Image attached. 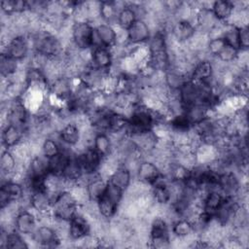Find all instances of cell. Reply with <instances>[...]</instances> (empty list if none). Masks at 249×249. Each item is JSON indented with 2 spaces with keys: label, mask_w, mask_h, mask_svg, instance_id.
I'll return each instance as SVG.
<instances>
[{
  "label": "cell",
  "mask_w": 249,
  "mask_h": 249,
  "mask_svg": "<svg viewBox=\"0 0 249 249\" xmlns=\"http://www.w3.org/2000/svg\"><path fill=\"white\" fill-rule=\"evenodd\" d=\"M78 201L70 191H61L53 197L52 212L55 219L69 222L77 213Z\"/></svg>",
  "instance_id": "cell-1"
},
{
  "label": "cell",
  "mask_w": 249,
  "mask_h": 249,
  "mask_svg": "<svg viewBox=\"0 0 249 249\" xmlns=\"http://www.w3.org/2000/svg\"><path fill=\"white\" fill-rule=\"evenodd\" d=\"M156 118L154 112L147 109L145 106L133 109L131 115L127 118L126 131L131 135H137L152 131L155 126Z\"/></svg>",
  "instance_id": "cell-2"
},
{
  "label": "cell",
  "mask_w": 249,
  "mask_h": 249,
  "mask_svg": "<svg viewBox=\"0 0 249 249\" xmlns=\"http://www.w3.org/2000/svg\"><path fill=\"white\" fill-rule=\"evenodd\" d=\"M123 191L108 182L106 192L96 202L97 209L102 217L110 219L115 216L119 204L123 198Z\"/></svg>",
  "instance_id": "cell-3"
},
{
  "label": "cell",
  "mask_w": 249,
  "mask_h": 249,
  "mask_svg": "<svg viewBox=\"0 0 249 249\" xmlns=\"http://www.w3.org/2000/svg\"><path fill=\"white\" fill-rule=\"evenodd\" d=\"M72 40L78 49L89 50L94 47L95 30L87 20L76 21L72 27Z\"/></svg>",
  "instance_id": "cell-4"
},
{
  "label": "cell",
  "mask_w": 249,
  "mask_h": 249,
  "mask_svg": "<svg viewBox=\"0 0 249 249\" xmlns=\"http://www.w3.org/2000/svg\"><path fill=\"white\" fill-rule=\"evenodd\" d=\"M34 46L37 53L43 54L50 59L57 57L62 51L58 39L47 31L37 34L34 39Z\"/></svg>",
  "instance_id": "cell-5"
},
{
  "label": "cell",
  "mask_w": 249,
  "mask_h": 249,
  "mask_svg": "<svg viewBox=\"0 0 249 249\" xmlns=\"http://www.w3.org/2000/svg\"><path fill=\"white\" fill-rule=\"evenodd\" d=\"M169 230L163 218L157 217L153 220L150 230V242L154 248H165L169 246Z\"/></svg>",
  "instance_id": "cell-6"
},
{
  "label": "cell",
  "mask_w": 249,
  "mask_h": 249,
  "mask_svg": "<svg viewBox=\"0 0 249 249\" xmlns=\"http://www.w3.org/2000/svg\"><path fill=\"white\" fill-rule=\"evenodd\" d=\"M82 171L86 175H91L101 166L103 157L92 147L86 149L76 157Z\"/></svg>",
  "instance_id": "cell-7"
},
{
  "label": "cell",
  "mask_w": 249,
  "mask_h": 249,
  "mask_svg": "<svg viewBox=\"0 0 249 249\" xmlns=\"http://www.w3.org/2000/svg\"><path fill=\"white\" fill-rule=\"evenodd\" d=\"M91 65L93 68L106 72L113 63V54L108 48L102 46H95L91 48Z\"/></svg>",
  "instance_id": "cell-8"
},
{
  "label": "cell",
  "mask_w": 249,
  "mask_h": 249,
  "mask_svg": "<svg viewBox=\"0 0 249 249\" xmlns=\"http://www.w3.org/2000/svg\"><path fill=\"white\" fill-rule=\"evenodd\" d=\"M23 196V188L16 182H6L0 189V207L4 209L11 202L18 201Z\"/></svg>",
  "instance_id": "cell-9"
},
{
  "label": "cell",
  "mask_w": 249,
  "mask_h": 249,
  "mask_svg": "<svg viewBox=\"0 0 249 249\" xmlns=\"http://www.w3.org/2000/svg\"><path fill=\"white\" fill-rule=\"evenodd\" d=\"M68 224V234L73 240H80L89 236L90 225L83 215L77 213Z\"/></svg>",
  "instance_id": "cell-10"
},
{
  "label": "cell",
  "mask_w": 249,
  "mask_h": 249,
  "mask_svg": "<svg viewBox=\"0 0 249 249\" xmlns=\"http://www.w3.org/2000/svg\"><path fill=\"white\" fill-rule=\"evenodd\" d=\"M162 176L157 164L149 160H143L138 164L137 178L143 184L153 185Z\"/></svg>",
  "instance_id": "cell-11"
},
{
  "label": "cell",
  "mask_w": 249,
  "mask_h": 249,
  "mask_svg": "<svg viewBox=\"0 0 249 249\" xmlns=\"http://www.w3.org/2000/svg\"><path fill=\"white\" fill-rule=\"evenodd\" d=\"M32 236L37 243L44 247H56L60 242L57 232L47 225L36 228Z\"/></svg>",
  "instance_id": "cell-12"
},
{
  "label": "cell",
  "mask_w": 249,
  "mask_h": 249,
  "mask_svg": "<svg viewBox=\"0 0 249 249\" xmlns=\"http://www.w3.org/2000/svg\"><path fill=\"white\" fill-rule=\"evenodd\" d=\"M95 46H102L105 48H111L117 43V31L108 23H101L95 28Z\"/></svg>",
  "instance_id": "cell-13"
},
{
  "label": "cell",
  "mask_w": 249,
  "mask_h": 249,
  "mask_svg": "<svg viewBox=\"0 0 249 249\" xmlns=\"http://www.w3.org/2000/svg\"><path fill=\"white\" fill-rule=\"evenodd\" d=\"M126 33L127 40L131 44H142L151 38L150 28L142 18H137L126 30Z\"/></svg>",
  "instance_id": "cell-14"
},
{
  "label": "cell",
  "mask_w": 249,
  "mask_h": 249,
  "mask_svg": "<svg viewBox=\"0 0 249 249\" xmlns=\"http://www.w3.org/2000/svg\"><path fill=\"white\" fill-rule=\"evenodd\" d=\"M240 189V184L233 172L228 171L220 173L218 182V191L225 196H235Z\"/></svg>",
  "instance_id": "cell-15"
},
{
  "label": "cell",
  "mask_w": 249,
  "mask_h": 249,
  "mask_svg": "<svg viewBox=\"0 0 249 249\" xmlns=\"http://www.w3.org/2000/svg\"><path fill=\"white\" fill-rule=\"evenodd\" d=\"M7 120L10 124L23 129L27 122V108L23 102L16 100L7 112Z\"/></svg>",
  "instance_id": "cell-16"
},
{
  "label": "cell",
  "mask_w": 249,
  "mask_h": 249,
  "mask_svg": "<svg viewBox=\"0 0 249 249\" xmlns=\"http://www.w3.org/2000/svg\"><path fill=\"white\" fill-rule=\"evenodd\" d=\"M213 78V66L210 61L202 60L199 61L192 73V81L196 84L212 87Z\"/></svg>",
  "instance_id": "cell-17"
},
{
  "label": "cell",
  "mask_w": 249,
  "mask_h": 249,
  "mask_svg": "<svg viewBox=\"0 0 249 249\" xmlns=\"http://www.w3.org/2000/svg\"><path fill=\"white\" fill-rule=\"evenodd\" d=\"M27 53L28 42L23 36L18 35L8 42L5 53L16 60H20L26 56Z\"/></svg>",
  "instance_id": "cell-18"
},
{
  "label": "cell",
  "mask_w": 249,
  "mask_h": 249,
  "mask_svg": "<svg viewBox=\"0 0 249 249\" xmlns=\"http://www.w3.org/2000/svg\"><path fill=\"white\" fill-rule=\"evenodd\" d=\"M15 227L19 233H33L36 230V219L31 212L27 210H21L17 214L15 218Z\"/></svg>",
  "instance_id": "cell-19"
},
{
  "label": "cell",
  "mask_w": 249,
  "mask_h": 249,
  "mask_svg": "<svg viewBox=\"0 0 249 249\" xmlns=\"http://www.w3.org/2000/svg\"><path fill=\"white\" fill-rule=\"evenodd\" d=\"M70 158L71 156L60 151L57 155L48 159L49 176L60 178L63 175V172L70 160Z\"/></svg>",
  "instance_id": "cell-20"
},
{
  "label": "cell",
  "mask_w": 249,
  "mask_h": 249,
  "mask_svg": "<svg viewBox=\"0 0 249 249\" xmlns=\"http://www.w3.org/2000/svg\"><path fill=\"white\" fill-rule=\"evenodd\" d=\"M151 196L153 200L159 204H166L170 201L172 196L171 189L167 182L162 179V176L152 185Z\"/></svg>",
  "instance_id": "cell-21"
},
{
  "label": "cell",
  "mask_w": 249,
  "mask_h": 249,
  "mask_svg": "<svg viewBox=\"0 0 249 249\" xmlns=\"http://www.w3.org/2000/svg\"><path fill=\"white\" fill-rule=\"evenodd\" d=\"M29 201L32 208L41 214H45L52 209L53 197L51 196L49 191L33 192L30 196Z\"/></svg>",
  "instance_id": "cell-22"
},
{
  "label": "cell",
  "mask_w": 249,
  "mask_h": 249,
  "mask_svg": "<svg viewBox=\"0 0 249 249\" xmlns=\"http://www.w3.org/2000/svg\"><path fill=\"white\" fill-rule=\"evenodd\" d=\"M107 185L108 182H106L101 176H95L90 179L86 186L89 200L97 202L106 192Z\"/></svg>",
  "instance_id": "cell-23"
},
{
  "label": "cell",
  "mask_w": 249,
  "mask_h": 249,
  "mask_svg": "<svg viewBox=\"0 0 249 249\" xmlns=\"http://www.w3.org/2000/svg\"><path fill=\"white\" fill-rule=\"evenodd\" d=\"M131 174L130 170L125 166L117 167L109 177V183L124 192L130 185Z\"/></svg>",
  "instance_id": "cell-24"
},
{
  "label": "cell",
  "mask_w": 249,
  "mask_h": 249,
  "mask_svg": "<svg viewBox=\"0 0 249 249\" xmlns=\"http://www.w3.org/2000/svg\"><path fill=\"white\" fill-rule=\"evenodd\" d=\"M174 38L178 42H186L192 39L196 34V27L188 19H180L175 23L172 29Z\"/></svg>",
  "instance_id": "cell-25"
},
{
  "label": "cell",
  "mask_w": 249,
  "mask_h": 249,
  "mask_svg": "<svg viewBox=\"0 0 249 249\" xmlns=\"http://www.w3.org/2000/svg\"><path fill=\"white\" fill-rule=\"evenodd\" d=\"M224 198L225 196H223L218 190L207 191L206 195L202 198V210L214 216L221 206Z\"/></svg>",
  "instance_id": "cell-26"
},
{
  "label": "cell",
  "mask_w": 249,
  "mask_h": 249,
  "mask_svg": "<svg viewBox=\"0 0 249 249\" xmlns=\"http://www.w3.org/2000/svg\"><path fill=\"white\" fill-rule=\"evenodd\" d=\"M23 129L8 124L2 132V142L7 148L15 147L21 141Z\"/></svg>",
  "instance_id": "cell-27"
},
{
  "label": "cell",
  "mask_w": 249,
  "mask_h": 249,
  "mask_svg": "<svg viewBox=\"0 0 249 249\" xmlns=\"http://www.w3.org/2000/svg\"><path fill=\"white\" fill-rule=\"evenodd\" d=\"M234 5L231 1L218 0L212 3L211 11L218 20L229 19L233 13Z\"/></svg>",
  "instance_id": "cell-28"
},
{
  "label": "cell",
  "mask_w": 249,
  "mask_h": 249,
  "mask_svg": "<svg viewBox=\"0 0 249 249\" xmlns=\"http://www.w3.org/2000/svg\"><path fill=\"white\" fill-rule=\"evenodd\" d=\"M217 21L219 20L209 8H201L196 15V22L203 31H213L217 27Z\"/></svg>",
  "instance_id": "cell-29"
},
{
  "label": "cell",
  "mask_w": 249,
  "mask_h": 249,
  "mask_svg": "<svg viewBox=\"0 0 249 249\" xmlns=\"http://www.w3.org/2000/svg\"><path fill=\"white\" fill-rule=\"evenodd\" d=\"M59 136L64 144L74 146L80 141L81 133L79 127L76 124H67L60 129Z\"/></svg>",
  "instance_id": "cell-30"
},
{
  "label": "cell",
  "mask_w": 249,
  "mask_h": 249,
  "mask_svg": "<svg viewBox=\"0 0 249 249\" xmlns=\"http://www.w3.org/2000/svg\"><path fill=\"white\" fill-rule=\"evenodd\" d=\"M29 174L28 176H40L48 177L49 168H48V159L46 157H34L28 166Z\"/></svg>",
  "instance_id": "cell-31"
},
{
  "label": "cell",
  "mask_w": 249,
  "mask_h": 249,
  "mask_svg": "<svg viewBox=\"0 0 249 249\" xmlns=\"http://www.w3.org/2000/svg\"><path fill=\"white\" fill-rule=\"evenodd\" d=\"M137 14L134 8L131 6H124V8L120 11L118 14L117 19H118V24L123 30H127L132 23L137 19Z\"/></svg>",
  "instance_id": "cell-32"
},
{
  "label": "cell",
  "mask_w": 249,
  "mask_h": 249,
  "mask_svg": "<svg viewBox=\"0 0 249 249\" xmlns=\"http://www.w3.org/2000/svg\"><path fill=\"white\" fill-rule=\"evenodd\" d=\"M92 148H94L103 158L109 156L112 150V142L110 137L105 132L96 133Z\"/></svg>",
  "instance_id": "cell-33"
},
{
  "label": "cell",
  "mask_w": 249,
  "mask_h": 249,
  "mask_svg": "<svg viewBox=\"0 0 249 249\" xmlns=\"http://www.w3.org/2000/svg\"><path fill=\"white\" fill-rule=\"evenodd\" d=\"M3 247L9 248V249H25L28 248L27 243L25 240L20 236L19 232L17 231H11L7 232L5 234L4 239L2 238Z\"/></svg>",
  "instance_id": "cell-34"
},
{
  "label": "cell",
  "mask_w": 249,
  "mask_h": 249,
  "mask_svg": "<svg viewBox=\"0 0 249 249\" xmlns=\"http://www.w3.org/2000/svg\"><path fill=\"white\" fill-rule=\"evenodd\" d=\"M195 230L194 224L190 219H178L172 226V232L179 238H184L190 235Z\"/></svg>",
  "instance_id": "cell-35"
},
{
  "label": "cell",
  "mask_w": 249,
  "mask_h": 249,
  "mask_svg": "<svg viewBox=\"0 0 249 249\" xmlns=\"http://www.w3.org/2000/svg\"><path fill=\"white\" fill-rule=\"evenodd\" d=\"M1 8L6 14H19L28 10V2L22 0H4L1 2Z\"/></svg>",
  "instance_id": "cell-36"
},
{
  "label": "cell",
  "mask_w": 249,
  "mask_h": 249,
  "mask_svg": "<svg viewBox=\"0 0 249 249\" xmlns=\"http://www.w3.org/2000/svg\"><path fill=\"white\" fill-rule=\"evenodd\" d=\"M18 68V60L9 56L5 53L1 54L0 58V70L1 74L4 77H10L14 75Z\"/></svg>",
  "instance_id": "cell-37"
},
{
  "label": "cell",
  "mask_w": 249,
  "mask_h": 249,
  "mask_svg": "<svg viewBox=\"0 0 249 249\" xmlns=\"http://www.w3.org/2000/svg\"><path fill=\"white\" fill-rule=\"evenodd\" d=\"M222 37L226 42V45L231 46L238 51H240L239 46V36H238V26L236 25H229L227 29L223 32Z\"/></svg>",
  "instance_id": "cell-38"
},
{
  "label": "cell",
  "mask_w": 249,
  "mask_h": 249,
  "mask_svg": "<svg viewBox=\"0 0 249 249\" xmlns=\"http://www.w3.org/2000/svg\"><path fill=\"white\" fill-rule=\"evenodd\" d=\"M119 12L116 8V3L111 1H103L99 6V15L106 21H111L118 17Z\"/></svg>",
  "instance_id": "cell-39"
},
{
  "label": "cell",
  "mask_w": 249,
  "mask_h": 249,
  "mask_svg": "<svg viewBox=\"0 0 249 249\" xmlns=\"http://www.w3.org/2000/svg\"><path fill=\"white\" fill-rule=\"evenodd\" d=\"M17 160L13 153L10 151H4L0 157V168L3 173H11L15 170Z\"/></svg>",
  "instance_id": "cell-40"
},
{
  "label": "cell",
  "mask_w": 249,
  "mask_h": 249,
  "mask_svg": "<svg viewBox=\"0 0 249 249\" xmlns=\"http://www.w3.org/2000/svg\"><path fill=\"white\" fill-rule=\"evenodd\" d=\"M41 149H42L44 157H46L47 159H50V158L57 155L60 152L59 146L52 138H46L42 144Z\"/></svg>",
  "instance_id": "cell-41"
},
{
  "label": "cell",
  "mask_w": 249,
  "mask_h": 249,
  "mask_svg": "<svg viewBox=\"0 0 249 249\" xmlns=\"http://www.w3.org/2000/svg\"><path fill=\"white\" fill-rule=\"evenodd\" d=\"M238 52H239L238 50L226 45L217 56L223 62H227V63L233 62L238 57Z\"/></svg>",
  "instance_id": "cell-42"
},
{
  "label": "cell",
  "mask_w": 249,
  "mask_h": 249,
  "mask_svg": "<svg viewBox=\"0 0 249 249\" xmlns=\"http://www.w3.org/2000/svg\"><path fill=\"white\" fill-rule=\"evenodd\" d=\"M225 46H226V42L224 41L222 36L211 38L207 42V49H208L209 53H211L212 55H216V56L220 53V52L224 49Z\"/></svg>",
  "instance_id": "cell-43"
},
{
  "label": "cell",
  "mask_w": 249,
  "mask_h": 249,
  "mask_svg": "<svg viewBox=\"0 0 249 249\" xmlns=\"http://www.w3.org/2000/svg\"><path fill=\"white\" fill-rule=\"evenodd\" d=\"M238 36L240 50H246L249 46V31L247 25L238 27Z\"/></svg>",
  "instance_id": "cell-44"
}]
</instances>
